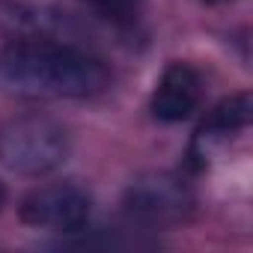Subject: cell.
I'll return each instance as SVG.
<instances>
[{
  "instance_id": "obj_2",
  "label": "cell",
  "mask_w": 253,
  "mask_h": 253,
  "mask_svg": "<svg viewBox=\"0 0 253 253\" xmlns=\"http://www.w3.org/2000/svg\"><path fill=\"white\" fill-rule=\"evenodd\" d=\"M72 137L51 116H18L0 131V164L18 176H48L66 164Z\"/></svg>"
},
{
  "instance_id": "obj_5",
  "label": "cell",
  "mask_w": 253,
  "mask_h": 253,
  "mask_svg": "<svg viewBox=\"0 0 253 253\" xmlns=\"http://www.w3.org/2000/svg\"><path fill=\"white\" fill-rule=\"evenodd\" d=\"M203 101V78L191 63H170L152 92V116L161 122L188 119Z\"/></svg>"
},
{
  "instance_id": "obj_9",
  "label": "cell",
  "mask_w": 253,
  "mask_h": 253,
  "mask_svg": "<svg viewBox=\"0 0 253 253\" xmlns=\"http://www.w3.org/2000/svg\"><path fill=\"white\" fill-rule=\"evenodd\" d=\"M211 3H217V0H211Z\"/></svg>"
},
{
  "instance_id": "obj_4",
  "label": "cell",
  "mask_w": 253,
  "mask_h": 253,
  "mask_svg": "<svg viewBox=\"0 0 253 253\" xmlns=\"http://www.w3.org/2000/svg\"><path fill=\"white\" fill-rule=\"evenodd\" d=\"M122 206L140 223L164 226V223L182 220L194 206V197H191V188L173 173H143L125 188Z\"/></svg>"
},
{
  "instance_id": "obj_7",
  "label": "cell",
  "mask_w": 253,
  "mask_h": 253,
  "mask_svg": "<svg viewBox=\"0 0 253 253\" xmlns=\"http://www.w3.org/2000/svg\"><path fill=\"white\" fill-rule=\"evenodd\" d=\"M84 3L95 15H101L104 21H110L116 27H131V24H137L140 9H143V0H84Z\"/></svg>"
},
{
  "instance_id": "obj_6",
  "label": "cell",
  "mask_w": 253,
  "mask_h": 253,
  "mask_svg": "<svg viewBox=\"0 0 253 253\" xmlns=\"http://www.w3.org/2000/svg\"><path fill=\"white\" fill-rule=\"evenodd\" d=\"M250 119H253V98H250V92H235V95L223 98V101L209 113V119L200 125V131H197V146H200L203 155H206L214 143H220V140L232 137L235 131L247 128Z\"/></svg>"
},
{
  "instance_id": "obj_8",
  "label": "cell",
  "mask_w": 253,
  "mask_h": 253,
  "mask_svg": "<svg viewBox=\"0 0 253 253\" xmlns=\"http://www.w3.org/2000/svg\"><path fill=\"white\" fill-rule=\"evenodd\" d=\"M3 206H6V185L0 182V211H3Z\"/></svg>"
},
{
  "instance_id": "obj_1",
  "label": "cell",
  "mask_w": 253,
  "mask_h": 253,
  "mask_svg": "<svg viewBox=\"0 0 253 253\" xmlns=\"http://www.w3.org/2000/svg\"><path fill=\"white\" fill-rule=\"evenodd\" d=\"M107 86V66L75 45L27 39L0 51V92L21 98H92Z\"/></svg>"
},
{
  "instance_id": "obj_3",
  "label": "cell",
  "mask_w": 253,
  "mask_h": 253,
  "mask_svg": "<svg viewBox=\"0 0 253 253\" xmlns=\"http://www.w3.org/2000/svg\"><path fill=\"white\" fill-rule=\"evenodd\" d=\"M92 197L75 182H51L21 200V220L51 232H81L89 223Z\"/></svg>"
}]
</instances>
